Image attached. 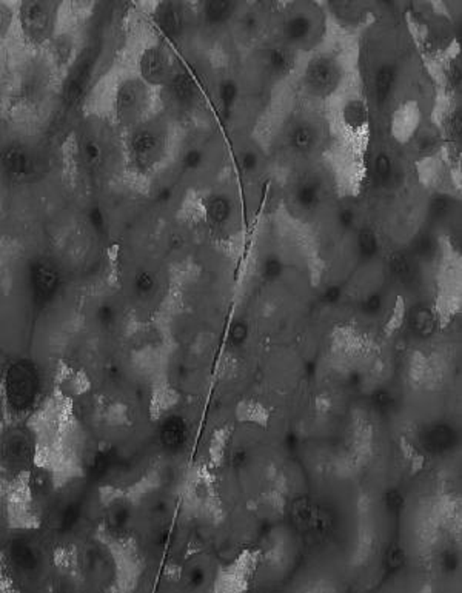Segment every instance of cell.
<instances>
[{
	"label": "cell",
	"mask_w": 462,
	"mask_h": 593,
	"mask_svg": "<svg viewBox=\"0 0 462 593\" xmlns=\"http://www.w3.org/2000/svg\"><path fill=\"white\" fill-rule=\"evenodd\" d=\"M60 4L22 2L16 5V27L25 47L34 51L48 50L57 36Z\"/></svg>",
	"instance_id": "cell-1"
},
{
	"label": "cell",
	"mask_w": 462,
	"mask_h": 593,
	"mask_svg": "<svg viewBox=\"0 0 462 593\" xmlns=\"http://www.w3.org/2000/svg\"><path fill=\"white\" fill-rule=\"evenodd\" d=\"M168 151L167 132L158 124L142 122L129 129L127 156L129 168L139 176H148L163 162Z\"/></svg>",
	"instance_id": "cell-2"
},
{
	"label": "cell",
	"mask_w": 462,
	"mask_h": 593,
	"mask_svg": "<svg viewBox=\"0 0 462 593\" xmlns=\"http://www.w3.org/2000/svg\"><path fill=\"white\" fill-rule=\"evenodd\" d=\"M151 86L137 74L120 77L112 94V113L117 124L132 129L145 122L153 103Z\"/></svg>",
	"instance_id": "cell-3"
},
{
	"label": "cell",
	"mask_w": 462,
	"mask_h": 593,
	"mask_svg": "<svg viewBox=\"0 0 462 593\" xmlns=\"http://www.w3.org/2000/svg\"><path fill=\"white\" fill-rule=\"evenodd\" d=\"M345 77L344 64L330 53L313 54L302 68L304 91L315 99H328L341 88Z\"/></svg>",
	"instance_id": "cell-4"
},
{
	"label": "cell",
	"mask_w": 462,
	"mask_h": 593,
	"mask_svg": "<svg viewBox=\"0 0 462 593\" xmlns=\"http://www.w3.org/2000/svg\"><path fill=\"white\" fill-rule=\"evenodd\" d=\"M173 73V60L167 48L151 43L141 51L137 57V76L151 88L167 86Z\"/></svg>",
	"instance_id": "cell-5"
},
{
	"label": "cell",
	"mask_w": 462,
	"mask_h": 593,
	"mask_svg": "<svg viewBox=\"0 0 462 593\" xmlns=\"http://www.w3.org/2000/svg\"><path fill=\"white\" fill-rule=\"evenodd\" d=\"M37 388L36 370L28 362H19L8 374V398L16 408L28 407Z\"/></svg>",
	"instance_id": "cell-6"
},
{
	"label": "cell",
	"mask_w": 462,
	"mask_h": 593,
	"mask_svg": "<svg viewBox=\"0 0 462 593\" xmlns=\"http://www.w3.org/2000/svg\"><path fill=\"white\" fill-rule=\"evenodd\" d=\"M2 167L8 178L16 182H22L34 176L37 170V159L30 146L14 142L4 148Z\"/></svg>",
	"instance_id": "cell-7"
},
{
	"label": "cell",
	"mask_w": 462,
	"mask_h": 593,
	"mask_svg": "<svg viewBox=\"0 0 462 593\" xmlns=\"http://www.w3.org/2000/svg\"><path fill=\"white\" fill-rule=\"evenodd\" d=\"M30 284L33 296L39 304H47L53 299L60 284L56 265L45 258L34 259L30 265Z\"/></svg>",
	"instance_id": "cell-8"
},
{
	"label": "cell",
	"mask_w": 462,
	"mask_h": 593,
	"mask_svg": "<svg viewBox=\"0 0 462 593\" xmlns=\"http://www.w3.org/2000/svg\"><path fill=\"white\" fill-rule=\"evenodd\" d=\"M316 31V22L307 11H294L287 14L282 22V36L285 45L290 48H304L311 42Z\"/></svg>",
	"instance_id": "cell-9"
},
{
	"label": "cell",
	"mask_w": 462,
	"mask_h": 593,
	"mask_svg": "<svg viewBox=\"0 0 462 593\" xmlns=\"http://www.w3.org/2000/svg\"><path fill=\"white\" fill-rule=\"evenodd\" d=\"M156 22L170 40H179L185 31L184 6L174 2H163L156 8Z\"/></svg>",
	"instance_id": "cell-10"
},
{
	"label": "cell",
	"mask_w": 462,
	"mask_h": 593,
	"mask_svg": "<svg viewBox=\"0 0 462 593\" xmlns=\"http://www.w3.org/2000/svg\"><path fill=\"white\" fill-rule=\"evenodd\" d=\"M293 199L301 212H315L324 199V187L320 179L315 176L302 178L294 187Z\"/></svg>",
	"instance_id": "cell-11"
},
{
	"label": "cell",
	"mask_w": 462,
	"mask_h": 593,
	"mask_svg": "<svg viewBox=\"0 0 462 593\" xmlns=\"http://www.w3.org/2000/svg\"><path fill=\"white\" fill-rule=\"evenodd\" d=\"M287 141H289L291 151L301 156H307L316 150L319 144V133L316 127L310 124V122L301 120L296 122L290 128L289 134H287Z\"/></svg>",
	"instance_id": "cell-12"
},
{
	"label": "cell",
	"mask_w": 462,
	"mask_h": 593,
	"mask_svg": "<svg viewBox=\"0 0 462 593\" xmlns=\"http://www.w3.org/2000/svg\"><path fill=\"white\" fill-rule=\"evenodd\" d=\"M167 88L174 102L180 107H193L197 100V85L185 69H174Z\"/></svg>",
	"instance_id": "cell-13"
},
{
	"label": "cell",
	"mask_w": 462,
	"mask_h": 593,
	"mask_svg": "<svg viewBox=\"0 0 462 593\" xmlns=\"http://www.w3.org/2000/svg\"><path fill=\"white\" fill-rule=\"evenodd\" d=\"M204 213L205 219L212 226L221 229L230 222L233 216V202L229 195L225 193H210L204 197Z\"/></svg>",
	"instance_id": "cell-14"
},
{
	"label": "cell",
	"mask_w": 462,
	"mask_h": 593,
	"mask_svg": "<svg viewBox=\"0 0 462 593\" xmlns=\"http://www.w3.org/2000/svg\"><path fill=\"white\" fill-rule=\"evenodd\" d=\"M265 65L272 76L277 79L290 76L296 67V56L294 50L287 47L285 43H277V45L270 47L265 51Z\"/></svg>",
	"instance_id": "cell-15"
},
{
	"label": "cell",
	"mask_w": 462,
	"mask_h": 593,
	"mask_svg": "<svg viewBox=\"0 0 462 593\" xmlns=\"http://www.w3.org/2000/svg\"><path fill=\"white\" fill-rule=\"evenodd\" d=\"M76 38L71 33H57L54 40L51 42L47 51H50V62L56 71H64L74 60L76 54Z\"/></svg>",
	"instance_id": "cell-16"
},
{
	"label": "cell",
	"mask_w": 462,
	"mask_h": 593,
	"mask_svg": "<svg viewBox=\"0 0 462 593\" xmlns=\"http://www.w3.org/2000/svg\"><path fill=\"white\" fill-rule=\"evenodd\" d=\"M342 125L353 133L361 132L369 124V108L361 98H350L341 108Z\"/></svg>",
	"instance_id": "cell-17"
},
{
	"label": "cell",
	"mask_w": 462,
	"mask_h": 593,
	"mask_svg": "<svg viewBox=\"0 0 462 593\" xmlns=\"http://www.w3.org/2000/svg\"><path fill=\"white\" fill-rule=\"evenodd\" d=\"M396 67L393 64L386 62L376 68V73H374L373 79V88L374 99H376L378 105H383V103L390 99L396 84Z\"/></svg>",
	"instance_id": "cell-18"
},
{
	"label": "cell",
	"mask_w": 462,
	"mask_h": 593,
	"mask_svg": "<svg viewBox=\"0 0 462 593\" xmlns=\"http://www.w3.org/2000/svg\"><path fill=\"white\" fill-rule=\"evenodd\" d=\"M238 10V4L234 2H207L202 5L204 22L210 27H219L229 22Z\"/></svg>",
	"instance_id": "cell-19"
},
{
	"label": "cell",
	"mask_w": 462,
	"mask_h": 593,
	"mask_svg": "<svg viewBox=\"0 0 462 593\" xmlns=\"http://www.w3.org/2000/svg\"><path fill=\"white\" fill-rule=\"evenodd\" d=\"M408 324L412 327L416 335L420 336H430L436 330V318L434 313L429 307H415L410 311Z\"/></svg>",
	"instance_id": "cell-20"
},
{
	"label": "cell",
	"mask_w": 462,
	"mask_h": 593,
	"mask_svg": "<svg viewBox=\"0 0 462 593\" xmlns=\"http://www.w3.org/2000/svg\"><path fill=\"white\" fill-rule=\"evenodd\" d=\"M239 99V84L233 77H226L221 81L219 88H217V100H219L221 111L225 117H229L234 107H236Z\"/></svg>",
	"instance_id": "cell-21"
},
{
	"label": "cell",
	"mask_w": 462,
	"mask_h": 593,
	"mask_svg": "<svg viewBox=\"0 0 462 593\" xmlns=\"http://www.w3.org/2000/svg\"><path fill=\"white\" fill-rule=\"evenodd\" d=\"M356 246H357V251H359V256L364 260L374 258L381 248L378 233L374 231L371 226H362V229L357 230Z\"/></svg>",
	"instance_id": "cell-22"
},
{
	"label": "cell",
	"mask_w": 462,
	"mask_h": 593,
	"mask_svg": "<svg viewBox=\"0 0 462 593\" xmlns=\"http://www.w3.org/2000/svg\"><path fill=\"white\" fill-rule=\"evenodd\" d=\"M395 176V165L391 156L386 151H379L373 159V178L378 185L387 187Z\"/></svg>",
	"instance_id": "cell-23"
},
{
	"label": "cell",
	"mask_w": 462,
	"mask_h": 593,
	"mask_svg": "<svg viewBox=\"0 0 462 593\" xmlns=\"http://www.w3.org/2000/svg\"><path fill=\"white\" fill-rule=\"evenodd\" d=\"M453 208H455V197L447 193H436L427 204V213L432 221H444L453 213Z\"/></svg>",
	"instance_id": "cell-24"
},
{
	"label": "cell",
	"mask_w": 462,
	"mask_h": 593,
	"mask_svg": "<svg viewBox=\"0 0 462 593\" xmlns=\"http://www.w3.org/2000/svg\"><path fill=\"white\" fill-rule=\"evenodd\" d=\"M79 154H81L82 163H85V167L96 168V167H99L103 161V146L98 139L86 137L85 141L81 142Z\"/></svg>",
	"instance_id": "cell-25"
},
{
	"label": "cell",
	"mask_w": 462,
	"mask_h": 593,
	"mask_svg": "<svg viewBox=\"0 0 462 593\" xmlns=\"http://www.w3.org/2000/svg\"><path fill=\"white\" fill-rule=\"evenodd\" d=\"M330 11L339 23L350 25V27L356 25L357 21L361 19V16L364 14V10H362L361 5L341 4V2L330 4Z\"/></svg>",
	"instance_id": "cell-26"
},
{
	"label": "cell",
	"mask_w": 462,
	"mask_h": 593,
	"mask_svg": "<svg viewBox=\"0 0 462 593\" xmlns=\"http://www.w3.org/2000/svg\"><path fill=\"white\" fill-rule=\"evenodd\" d=\"M388 265H390V272L393 273V276L399 279L400 282H408L410 279L413 277L412 260H410L408 256L403 251H395L393 255L390 256Z\"/></svg>",
	"instance_id": "cell-27"
},
{
	"label": "cell",
	"mask_w": 462,
	"mask_h": 593,
	"mask_svg": "<svg viewBox=\"0 0 462 593\" xmlns=\"http://www.w3.org/2000/svg\"><path fill=\"white\" fill-rule=\"evenodd\" d=\"M259 165H260V158L256 151L246 150L238 154V167L242 174H247V176H250V174H255L259 170Z\"/></svg>",
	"instance_id": "cell-28"
},
{
	"label": "cell",
	"mask_w": 462,
	"mask_h": 593,
	"mask_svg": "<svg viewBox=\"0 0 462 593\" xmlns=\"http://www.w3.org/2000/svg\"><path fill=\"white\" fill-rule=\"evenodd\" d=\"M14 25H16V6L4 2L2 5H0V34H2V40H6L8 34H10Z\"/></svg>",
	"instance_id": "cell-29"
},
{
	"label": "cell",
	"mask_w": 462,
	"mask_h": 593,
	"mask_svg": "<svg viewBox=\"0 0 462 593\" xmlns=\"http://www.w3.org/2000/svg\"><path fill=\"white\" fill-rule=\"evenodd\" d=\"M204 162H205V154L197 146L188 148V150L184 153V156H182V161H180L182 167L190 171L199 170L204 165Z\"/></svg>",
	"instance_id": "cell-30"
},
{
	"label": "cell",
	"mask_w": 462,
	"mask_h": 593,
	"mask_svg": "<svg viewBox=\"0 0 462 593\" xmlns=\"http://www.w3.org/2000/svg\"><path fill=\"white\" fill-rule=\"evenodd\" d=\"M413 247H415V251L417 253V255L424 256V258L433 256L436 253V248H438V246H436V239L429 233L420 234V236L415 238Z\"/></svg>",
	"instance_id": "cell-31"
},
{
	"label": "cell",
	"mask_w": 462,
	"mask_h": 593,
	"mask_svg": "<svg viewBox=\"0 0 462 593\" xmlns=\"http://www.w3.org/2000/svg\"><path fill=\"white\" fill-rule=\"evenodd\" d=\"M156 289V277L150 272H139L134 277V290L137 294L146 296L153 293Z\"/></svg>",
	"instance_id": "cell-32"
},
{
	"label": "cell",
	"mask_w": 462,
	"mask_h": 593,
	"mask_svg": "<svg viewBox=\"0 0 462 593\" xmlns=\"http://www.w3.org/2000/svg\"><path fill=\"white\" fill-rule=\"evenodd\" d=\"M284 273V263L281 258L277 256H268L264 264H262V275L267 281H275V279L281 277Z\"/></svg>",
	"instance_id": "cell-33"
},
{
	"label": "cell",
	"mask_w": 462,
	"mask_h": 593,
	"mask_svg": "<svg viewBox=\"0 0 462 593\" xmlns=\"http://www.w3.org/2000/svg\"><path fill=\"white\" fill-rule=\"evenodd\" d=\"M357 221V213L352 205H342L336 213V224L342 230H352Z\"/></svg>",
	"instance_id": "cell-34"
},
{
	"label": "cell",
	"mask_w": 462,
	"mask_h": 593,
	"mask_svg": "<svg viewBox=\"0 0 462 593\" xmlns=\"http://www.w3.org/2000/svg\"><path fill=\"white\" fill-rule=\"evenodd\" d=\"M86 221L93 226L96 231H105L107 229V217L99 205H91L86 213Z\"/></svg>",
	"instance_id": "cell-35"
},
{
	"label": "cell",
	"mask_w": 462,
	"mask_h": 593,
	"mask_svg": "<svg viewBox=\"0 0 462 593\" xmlns=\"http://www.w3.org/2000/svg\"><path fill=\"white\" fill-rule=\"evenodd\" d=\"M260 28V19L258 13L255 11H248L241 17V30L243 34H247V36H253V34H256Z\"/></svg>",
	"instance_id": "cell-36"
},
{
	"label": "cell",
	"mask_w": 462,
	"mask_h": 593,
	"mask_svg": "<svg viewBox=\"0 0 462 593\" xmlns=\"http://www.w3.org/2000/svg\"><path fill=\"white\" fill-rule=\"evenodd\" d=\"M248 336V326L247 322L243 321H236L230 328V341L236 345H241L246 342V339Z\"/></svg>",
	"instance_id": "cell-37"
},
{
	"label": "cell",
	"mask_w": 462,
	"mask_h": 593,
	"mask_svg": "<svg viewBox=\"0 0 462 593\" xmlns=\"http://www.w3.org/2000/svg\"><path fill=\"white\" fill-rule=\"evenodd\" d=\"M163 436L167 438V444H180L182 439H184V429L176 422H171L167 425V429L163 430Z\"/></svg>",
	"instance_id": "cell-38"
},
{
	"label": "cell",
	"mask_w": 462,
	"mask_h": 593,
	"mask_svg": "<svg viewBox=\"0 0 462 593\" xmlns=\"http://www.w3.org/2000/svg\"><path fill=\"white\" fill-rule=\"evenodd\" d=\"M382 309V296L379 293L370 294L369 298H365L362 304V310L367 313V315H378Z\"/></svg>",
	"instance_id": "cell-39"
},
{
	"label": "cell",
	"mask_w": 462,
	"mask_h": 593,
	"mask_svg": "<svg viewBox=\"0 0 462 593\" xmlns=\"http://www.w3.org/2000/svg\"><path fill=\"white\" fill-rule=\"evenodd\" d=\"M462 71H461V60H455V62H451L450 69L447 73V79L450 82V86L453 88H459L461 86V79H462Z\"/></svg>",
	"instance_id": "cell-40"
},
{
	"label": "cell",
	"mask_w": 462,
	"mask_h": 593,
	"mask_svg": "<svg viewBox=\"0 0 462 593\" xmlns=\"http://www.w3.org/2000/svg\"><path fill=\"white\" fill-rule=\"evenodd\" d=\"M450 129H451V134L458 141H461V134H462V117H461V111L456 110L455 113L451 115V124H450Z\"/></svg>",
	"instance_id": "cell-41"
},
{
	"label": "cell",
	"mask_w": 462,
	"mask_h": 593,
	"mask_svg": "<svg viewBox=\"0 0 462 593\" xmlns=\"http://www.w3.org/2000/svg\"><path fill=\"white\" fill-rule=\"evenodd\" d=\"M341 296H342L341 287L331 285V287H328V289L325 290V293L322 294V299H324L328 304H335V302H337L339 299H341Z\"/></svg>",
	"instance_id": "cell-42"
},
{
	"label": "cell",
	"mask_w": 462,
	"mask_h": 593,
	"mask_svg": "<svg viewBox=\"0 0 462 593\" xmlns=\"http://www.w3.org/2000/svg\"><path fill=\"white\" fill-rule=\"evenodd\" d=\"M99 321L103 326L112 324V321H115V311H112V309L108 307V305H105V307L99 310Z\"/></svg>",
	"instance_id": "cell-43"
},
{
	"label": "cell",
	"mask_w": 462,
	"mask_h": 593,
	"mask_svg": "<svg viewBox=\"0 0 462 593\" xmlns=\"http://www.w3.org/2000/svg\"><path fill=\"white\" fill-rule=\"evenodd\" d=\"M171 197H173V187L167 185V187L161 188L159 193L156 195V202H158V204H167V202H170Z\"/></svg>",
	"instance_id": "cell-44"
}]
</instances>
